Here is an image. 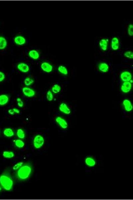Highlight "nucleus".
I'll return each mask as SVG.
<instances>
[{
  "instance_id": "nucleus-9",
  "label": "nucleus",
  "mask_w": 133,
  "mask_h": 200,
  "mask_svg": "<svg viewBox=\"0 0 133 200\" xmlns=\"http://www.w3.org/2000/svg\"><path fill=\"white\" fill-rule=\"evenodd\" d=\"M59 109L60 111L65 114H69L71 113L70 109L64 103H62L60 105Z\"/></svg>"
},
{
  "instance_id": "nucleus-15",
  "label": "nucleus",
  "mask_w": 133,
  "mask_h": 200,
  "mask_svg": "<svg viewBox=\"0 0 133 200\" xmlns=\"http://www.w3.org/2000/svg\"><path fill=\"white\" fill-rule=\"evenodd\" d=\"M14 42L17 45H22L25 44L26 40L23 37L17 36L15 37Z\"/></svg>"
},
{
  "instance_id": "nucleus-21",
  "label": "nucleus",
  "mask_w": 133,
  "mask_h": 200,
  "mask_svg": "<svg viewBox=\"0 0 133 200\" xmlns=\"http://www.w3.org/2000/svg\"><path fill=\"white\" fill-rule=\"evenodd\" d=\"M3 156L6 158H10L14 157V154L13 152L10 151H4L3 153Z\"/></svg>"
},
{
  "instance_id": "nucleus-30",
  "label": "nucleus",
  "mask_w": 133,
  "mask_h": 200,
  "mask_svg": "<svg viewBox=\"0 0 133 200\" xmlns=\"http://www.w3.org/2000/svg\"><path fill=\"white\" fill-rule=\"evenodd\" d=\"M23 162H20L19 163L16 164L13 167V169L14 170H16L19 169L21 167V166L23 165Z\"/></svg>"
},
{
  "instance_id": "nucleus-8",
  "label": "nucleus",
  "mask_w": 133,
  "mask_h": 200,
  "mask_svg": "<svg viewBox=\"0 0 133 200\" xmlns=\"http://www.w3.org/2000/svg\"><path fill=\"white\" fill-rule=\"evenodd\" d=\"M120 44V40L118 38L114 37L112 38L111 42V47L113 50H116L119 49Z\"/></svg>"
},
{
  "instance_id": "nucleus-19",
  "label": "nucleus",
  "mask_w": 133,
  "mask_h": 200,
  "mask_svg": "<svg viewBox=\"0 0 133 200\" xmlns=\"http://www.w3.org/2000/svg\"><path fill=\"white\" fill-rule=\"evenodd\" d=\"M85 163L88 166L92 167L96 165V162L94 159L91 157H87L85 160Z\"/></svg>"
},
{
  "instance_id": "nucleus-18",
  "label": "nucleus",
  "mask_w": 133,
  "mask_h": 200,
  "mask_svg": "<svg viewBox=\"0 0 133 200\" xmlns=\"http://www.w3.org/2000/svg\"><path fill=\"white\" fill-rule=\"evenodd\" d=\"M7 45L6 39L3 37L0 36V49H4Z\"/></svg>"
},
{
  "instance_id": "nucleus-26",
  "label": "nucleus",
  "mask_w": 133,
  "mask_h": 200,
  "mask_svg": "<svg viewBox=\"0 0 133 200\" xmlns=\"http://www.w3.org/2000/svg\"><path fill=\"white\" fill-rule=\"evenodd\" d=\"M34 81L33 79L30 78H27L24 80V83L25 84L26 86H29L32 85L34 83Z\"/></svg>"
},
{
  "instance_id": "nucleus-5",
  "label": "nucleus",
  "mask_w": 133,
  "mask_h": 200,
  "mask_svg": "<svg viewBox=\"0 0 133 200\" xmlns=\"http://www.w3.org/2000/svg\"><path fill=\"white\" fill-rule=\"evenodd\" d=\"M121 80L123 82H130L132 78V75L130 72L125 71L121 73L120 76Z\"/></svg>"
},
{
  "instance_id": "nucleus-1",
  "label": "nucleus",
  "mask_w": 133,
  "mask_h": 200,
  "mask_svg": "<svg viewBox=\"0 0 133 200\" xmlns=\"http://www.w3.org/2000/svg\"><path fill=\"white\" fill-rule=\"evenodd\" d=\"M32 170V165L29 163H26L17 170L16 174V178L19 181H25L31 176Z\"/></svg>"
},
{
  "instance_id": "nucleus-13",
  "label": "nucleus",
  "mask_w": 133,
  "mask_h": 200,
  "mask_svg": "<svg viewBox=\"0 0 133 200\" xmlns=\"http://www.w3.org/2000/svg\"><path fill=\"white\" fill-rule=\"evenodd\" d=\"M17 68L18 70L22 72L26 73L29 70L28 66L25 63H20L18 64Z\"/></svg>"
},
{
  "instance_id": "nucleus-16",
  "label": "nucleus",
  "mask_w": 133,
  "mask_h": 200,
  "mask_svg": "<svg viewBox=\"0 0 133 200\" xmlns=\"http://www.w3.org/2000/svg\"><path fill=\"white\" fill-rule=\"evenodd\" d=\"M9 98L7 95H0V105H4L8 102Z\"/></svg>"
},
{
  "instance_id": "nucleus-29",
  "label": "nucleus",
  "mask_w": 133,
  "mask_h": 200,
  "mask_svg": "<svg viewBox=\"0 0 133 200\" xmlns=\"http://www.w3.org/2000/svg\"><path fill=\"white\" fill-rule=\"evenodd\" d=\"M133 25L132 24H130L128 26V35L130 36H132L133 35Z\"/></svg>"
},
{
  "instance_id": "nucleus-6",
  "label": "nucleus",
  "mask_w": 133,
  "mask_h": 200,
  "mask_svg": "<svg viewBox=\"0 0 133 200\" xmlns=\"http://www.w3.org/2000/svg\"><path fill=\"white\" fill-rule=\"evenodd\" d=\"M22 92L26 97L31 98L33 97L35 95V92L34 90L28 87H24L22 88Z\"/></svg>"
},
{
  "instance_id": "nucleus-4",
  "label": "nucleus",
  "mask_w": 133,
  "mask_h": 200,
  "mask_svg": "<svg viewBox=\"0 0 133 200\" xmlns=\"http://www.w3.org/2000/svg\"><path fill=\"white\" fill-rule=\"evenodd\" d=\"M132 85L130 82H124L121 87V90L123 92L128 93L131 90Z\"/></svg>"
},
{
  "instance_id": "nucleus-31",
  "label": "nucleus",
  "mask_w": 133,
  "mask_h": 200,
  "mask_svg": "<svg viewBox=\"0 0 133 200\" xmlns=\"http://www.w3.org/2000/svg\"><path fill=\"white\" fill-rule=\"evenodd\" d=\"M17 104L18 106L20 107H22L23 106V102L22 100H21V98H17Z\"/></svg>"
},
{
  "instance_id": "nucleus-34",
  "label": "nucleus",
  "mask_w": 133,
  "mask_h": 200,
  "mask_svg": "<svg viewBox=\"0 0 133 200\" xmlns=\"http://www.w3.org/2000/svg\"><path fill=\"white\" fill-rule=\"evenodd\" d=\"M12 109L13 110L14 112H15V113H20V111H19V110H18V109H16V108H14V109Z\"/></svg>"
},
{
  "instance_id": "nucleus-14",
  "label": "nucleus",
  "mask_w": 133,
  "mask_h": 200,
  "mask_svg": "<svg viewBox=\"0 0 133 200\" xmlns=\"http://www.w3.org/2000/svg\"><path fill=\"white\" fill-rule=\"evenodd\" d=\"M98 68L99 71L102 72H107L109 70V66L106 63L102 62L99 64Z\"/></svg>"
},
{
  "instance_id": "nucleus-2",
  "label": "nucleus",
  "mask_w": 133,
  "mask_h": 200,
  "mask_svg": "<svg viewBox=\"0 0 133 200\" xmlns=\"http://www.w3.org/2000/svg\"><path fill=\"white\" fill-rule=\"evenodd\" d=\"M0 184L4 190L10 191L13 186L14 182L9 175H3L0 176Z\"/></svg>"
},
{
  "instance_id": "nucleus-17",
  "label": "nucleus",
  "mask_w": 133,
  "mask_h": 200,
  "mask_svg": "<svg viewBox=\"0 0 133 200\" xmlns=\"http://www.w3.org/2000/svg\"><path fill=\"white\" fill-rule=\"evenodd\" d=\"M4 134L7 137H12L14 135V131L12 130L10 128H7L4 129Z\"/></svg>"
},
{
  "instance_id": "nucleus-32",
  "label": "nucleus",
  "mask_w": 133,
  "mask_h": 200,
  "mask_svg": "<svg viewBox=\"0 0 133 200\" xmlns=\"http://www.w3.org/2000/svg\"><path fill=\"white\" fill-rule=\"evenodd\" d=\"M5 78V74L3 72L0 71V82H3Z\"/></svg>"
},
{
  "instance_id": "nucleus-24",
  "label": "nucleus",
  "mask_w": 133,
  "mask_h": 200,
  "mask_svg": "<svg viewBox=\"0 0 133 200\" xmlns=\"http://www.w3.org/2000/svg\"><path fill=\"white\" fill-rule=\"evenodd\" d=\"M61 88L60 85L56 84L53 86L52 88V91L54 94H57L60 92Z\"/></svg>"
},
{
  "instance_id": "nucleus-3",
  "label": "nucleus",
  "mask_w": 133,
  "mask_h": 200,
  "mask_svg": "<svg viewBox=\"0 0 133 200\" xmlns=\"http://www.w3.org/2000/svg\"><path fill=\"white\" fill-rule=\"evenodd\" d=\"M44 143V139L42 136L40 135L36 136L33 141L35 148L36 149H40L43 146Z\"/></svg>"
},
{
  "instance_id": "nucleus-28",
  "label": "nucleus",
  "mask_w": 133,
  "mask_h": 200,
  "mask_svg": "<svg viewBox=\"0 0 133 200\" xmlns=\"http://www.w3.org/2000/svg\"><path fill=\"white\" fill-rule=\"evenodd\" d=\"M124 56L126 58H129V59H132L133 58V52L130 51H126L124 53Z\"/></svg>"
},
{
  "instance_id": "nucleus-27",
  "label": "nucleus",
  "mask_w": 133,
  "mask_h": 200,
  "mask_svg": "<svg viewBox=\"0 0 133 200\" xmlns=\"http://www.w3.org/2000/svg\"><path fill=\"white\" fill-rule=\"evenodd\" d=\"M46 98H47V100L49 101H51L53 99V95L50 90H49L47 92Z\"/></svg>"
},
{
  "instance_id": "nucleus-33",
  "label": "nucleus",
  "mask_w": 133,
  "mask_h": 200,
  "mask_svg": "<svg viewBox=\"0 0 133 200\" xmlns=\"http://www.w3.org/2000/svg\"><path fill=\"white\" fill-rule=\"evenodd\" d=\"M8 112L10 114H11V115H14L15 113V112H14V111L13 110V109H10V110H9Z\"/></svg>"
},
{
  "instance_id": "nucleus-20",
  "label": "nucleus",
  "mask_w": 133,
  "mask_h": 200,
  "mask_svg": "<svg viewBox=\"0 0 133 200\" xmlns=\"http://www.w3.org/2000/svg\"><path fill=\"white\" fill-rule=\"evenodd\" d=\"M29 56L31 58L34 59H37L39 57V55L36 51L32 50L29 52Z\"/></svg>"
},
{
  "instance_id": "nucleus-25",
  "label": "nucleus",
  "mask_w": 133,
  "mask_h": 200,
  "mask_svg": "<svg viewBox=\"0 0 133 200\" xmlns=\"http://www.w3.org/2000/svg\"><path fill=\"white\" fill-rule=\"evenodd\" d=\"M15 145L17 148H21L24 146V143L22 140L20 139H17L15 142Z\"/></svg>"
},
{
  "instance_id": "nucleus-10",
  "label": "nucleus",
  "mask_w": 133,
  "mask_h": 200,
  "mask_svg": "<svg viewBox=\"0 0 133 200\" xmlns=\"http://www.w3.org/2000/svg\"><path fill=\"white\" fill-rule=\"evenodd\" d=\"M123 104L125 110L127 112H130L132 110L133 106L131 101L128 99H125L123 102Z\"/></svg>"
},
{
  "instance_id": "nucleus-7",
  "label": "nucleus",
  "mask_w": 133,
  "mask_h": 200,
  "mask_svg": "<svg viewBox=\"0 0 133 200\" xmlns=\"http://www.w3.org/2000/svg\"><path fill=\"white\" fill-rule=\"evenodd\" d=\"M56 122L57 124L64 129H66L68 127V125L66 121L64 119L60 116L57 117L56 119Z\"/></svg>"
},
{
  "instance_id": "nucleus-35",
  "label": "nucleus",
  "mask_w": 133,
  "mask_h": 200,
  "mask_svg": "<svg viewBox=\"0 0 133 200\" xmlns=\"http://www.w3.org/2000/svg\"><path fill=\"white\" fill-rule=\"evenodd\" d=\"M2 188H1V185H0V191H1V190H2Z\"/></svg>"
},
{
  "instance_id": "nucleus-11",
  "label": "nucleus",
  "mask_w": 133,
  "mask_h": 200,
  "mask_svg": "<svg viewBox=\"0 0 133 200\" xmlns=\"http://www.w3.org/2000/svg\"><path fill=\"white\" fill-rule=\"evenodd\" d=\"M109 41L106 38H102L99 43V45L102 50L106 51L108 49Z\"/></svg>"
},
{
  "instance_id": "nucleus-23",
  "label": "nucleus",
  "mask_w": 133,
  "mask_h": 200,
  "mask_svg": "<svg viewBox=\"0 0 133 200\" xmlns=\"http://www.w3.org/2000/svg\"><path fill=\"white\" fill-rule=\"evenodd\" d=\"M17 137L20 139H23L25 137V134L23 130L19 129L18 130L17 132Z\"/></svg>"
},
{
  "instance_id": "nucleus-12",
  "label": "nucleus",
  "mask_w": 133,
  "mask_h": 200,
  "mask_svg": "<svg viewBox=\"0 0 133 200\" xmlns=\"http://www.w3.org/2000/svg\"><path fill=\"white\" fill-rule=\"evenodd\" d=\"M41 68L43 71L47 72H50L52 71L53 67L48 63L44 62L42 64Z\"/></svg>"
},
{
  "instance_id": "nucleus-22",
  "label": "nucleus",
  "mask_w": 133,
  "mask_h": 200,
  "mask_svg": "<svg viewBox=\"0 0 133 200\" xmlns=\"http://www.w3.org/2000/svg\"><path fill=\"white\" fill-rule=\"evenodd\" d=\"M58 71L62 74L64 75H67L68 74V71L66 68L63 66L60 65L58 68Z\"/></svg>"
}]
</instances>
